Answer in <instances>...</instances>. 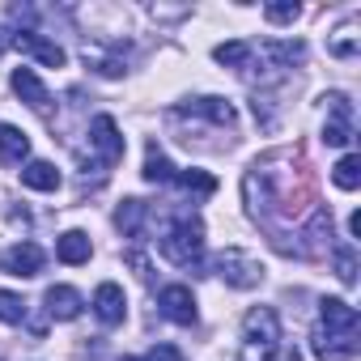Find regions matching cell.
<instances>
[{"label": "cell", "mask_w": 361, "mask_h": 361, "mask_svg": "<svg viewBox=\"0 0 361 361\" xmlns=\"http://www.w3.org/2000/svg\"><path fill=\"white\" fill-rule=\"evenodd\" d=\"M115 226L123 238H145V226H149V204L145 200H123L115 209Z\"/></svg>", "instance_id": "cell-16"}, {"label": "cell", "mask_w": 361, "mask_h": 361, "mask_svg": "<svg viewBox=\"0 0 361 361\" xmlns=\"http://www.w3.org/2000/svg\"><path fill=\"white\" fill-rule=\"evenodd\" d=\"M268 361H302V353H298L293 344H281V348H276V353H272Z\"/></svg>", "instance_id": "cell-29"}, {"label": "cell", "mask_w": 361, "mask_h": 361, "mask_svg": "<svg viewBox=\"0 0 361 361\" xmlns=\"http://www.w3.org/2000/svg\"><path fill=\"white\" fill-rule=\"evenodd\" d=\"M331 183H336L340 192H357V188H361V157H357V153H344V157L331 166Z\"/></svg>", "instance_id": "cell-22"}, {"label": "cell", "mask_w": 361, "mask_h": 361, "mask_svg": "<svg viewBox=\"0 0 361 361\" xmlns=\"http://www.w3.org/2000/svg\"><path fill=\"white\" fill-rule=\"evenodd\" d=\"M170 119H209L213 128H234L238 123V115H234V106L226 98H192L183 106H174Z\"/></svg>", "instance_id": "cell-7"}, {"label": "cell", "mask_w": 361, "mask_h": 361, "mask_svg": "<svg viewBox=\"0 0 361 361\" xmlns=\"http://www.w3.org/2000/svg\"><path fill=\"white\" fill-rule=\"evenodd\" d=\"M327 51H331L336 60H353V56L361 51V39H357V18H348L340 30H331V39H327Z\"/></svg>", "instance_id": "cell-19"}, {"label": "cell", "mask_w": 361, "mask_h": 361, "mask_svg": "<svg viewBox=\"0 0 361 361\" xmlns=\"http://www.w3.org/2000/svg\"><path fill=\"white\" fill-rule=\"evenodd\" d=\"M331 264H336V276L344 285H357V251H353V243L331 247Z\"/></svg>", "instance_id": "cell-23"}, {"label": "cell", "mask_w": 361, "mask_h": 361, "mask_svg": "<svg viewBox=\"0 0 361 361\" xmlns=\"http://www.w3.org/2000/svg\"><path fill=\"white\" fill-rule=\"evenodd\" d=\"M123 361H145V357H123Z\"/></svg>", "instance_id": "cell-32"}, {"label": "cell", "mask_w": 361, "mask_h": 361, "mask_svg": "<svg viewBox=\"0 0 361 361\" xmlns=\"http://www.w3.org/2000/svg\"><path fill=\"white\" fill-rule=\"evenodd\" d=\"M264 18L272 26H293L302 18V5H298V0H272V5H264Z\"/></svg>", "instance_id": "cell-24"}, {"label": "cell", "mask_w": 361, "mask_h": 361, "mask_svg": "<svg viewBox=\"0 0 361 361\" xmlns=\"http://www.w3.org/2000/svg\"><path fill=\"white\" fill-rule=\"evenodd\" d=\"M157 251L174 268H200V259H204V221L196 213H178L166 226V234L157 238Z\"/></svg>", "instance_id": "cell-3"}, {"label": "cell", "mask_w": 361, "mask_h": 361, "mask_svg": "<svg viewBox=\"0 0 361 361\" xmlns=\"http://www.w3.org/2000/svg\"><path fill=\"white\" fill-rule=\"evenodd\" d=\"M94 314H98V323H106V327H119V323H123L128 298H123V289H119L115 281H102V285L94 289Z\"/></svg>", "instance_id": "cell-13"}, {"label": "cell", "mask_w": 361, "mask_h": 361, "mask_svg": "<svg viewBox=\"0 0 361 361\" xmlns=\"http://www.w3.org/2000/svg\"><path fill=\"white\" fill-rule=\"evenodd\" d=\"M323 102H327V111H323V145L327 149H348L357 140V111H353L348 94L331 90Z\"/></svg>", "instance_id": "cell-6"}, {"label": "cell", "mask_w": 361, "mask_h": 361, "mask_svg": "<svg viewBox=\"0 0 361 361\" xmlns=\"http://www.w3.org/2000/svg\"><path fill=\"white\" fill-rule=\"evenodd\" d=\"M13 43L26 51V56H35L39 64H47V68H64V47L56 43V39H47V35H39V30H18L13 35Z\"/></svg>", "instance_id": "cell-12"}, {"label": "cell", "mask_w": 361, "mask_h": 361, "mask_svg": "<svg viewBox=\"0 0 361 361\" xmlns=\"http://www.w3.org/2000/svg\"><path fill=\"white\" fill-rule=\"evenodd\" d=\"M128 264L136 268V276H140V281H149V276H153V272H149V259H145V255H136V251H128Z\"/></svg>", "instance_id": "cell-28"}, {"label": "cell", "mask_w": 361, "mask_h": 361, "mask_svg": "<svg viewBox=\"0 0 361 361\" xmlns=\"http://www.w3.org/2000/svg\"><path fill=\"white\" fill-rule=\"evenodd\" d=\"M281 319L272 306H255L247 310L243 319V348H247V361H268L276 348H281Z\"/></svg>", "instance_id": "cell-4"}, {"label": "cell", "mask_w": 361, "mask_h": 361, "mask_svg": "<svg viewBox=\"0 0 361 361\" xmlns=\"http://www.w3.org/2000/svg\"><path fill=\"white\" fill-rule=\"evenodd\" d=\"M22 188H30V192H56L60 188V170L51 161H26L22 166Z\"/></svg>", "instance_id": "cell-18"}, {"label": "cell", "mask_w": 361, "mask_h": 361, "mask_svg": "<svg viewBox=\"0 0 361 361\" xmlns=\"http://www.w3.org/2000/svg\"><path fill=\"white\" fill-rule=\"evenodd\" d=\"M157 310H161L170 323H178V327H192V323L200 319L196 298H192V289H188V285H166V289L157 293Z\"/></svg>", "instance_id": "cell-10"}, {"label": "cell", "mask_w": 361, "mask_h": 361, "mask_svg": "<svg viewBox=\"0 0 361 361\" xmlns=\"http://www.w3.org/2000/svg\"><path fill=\"white\" fill-rule=\"evenodd\" d=\"M140 174H145V183H157V188H161V183H174V166H170V157H166L157 145L145 149V170H140Z\"/></svg>", "instance_id": "cell-20"}, {"label": "cell", "mask_w": 361, "mask_h": 361, "mask_svg": "<svg viewBox=\"0 0 361 361\" xmlns=\"http://www.w3.org/2000/svg\"><path fill=\"white\" fill-rule=\"evenodd\" d=\"M310 348L319 361H353L361 348V323L357 310L340 298H323L319 302V323L310 331Z\"/></svg>", "instance_id": "cell-2"}, {"label": "cell", "mask_w": 361, "mask_h": 361, "mask_svg": "<svg viewBox=\"0 0 361 361\" xmlns=\"http://www.w3.org/2000/svg\"><path fill=\"white\" fill-rule=\"evenodd\" d=\"M9 85H13V94L35 111V115H43V119H51V90L39 81V73L35 68H13V77H9Z\"/></svg>", "instance_id": "cell-9"}, {"label": "cell", "mask_w": 361, "mask_h": 361, "mask_svg": "<svg viewBox=\"0 0 361 361\" xmlns=\"http://www.w3.org/2000/svg\"><path fill=\"white\" fill-rule=\"evenodd\" d=\"M90 255H94V243H90L85 230H64V234L56 238V259H60V264L77 268V264H90Z\"/></svg>", "instance_id": "cell-15"}, {"label": "cell", "mask_w": 361, "mask_h": 361, "mask_svg": "<svg viewBox=\"0 0 361 361\" xmlns=\"http://www.w3.org/2000/svg\"><path fill=\"white\" fill-rule=\"evenodd\" d=\"M174 183L183 188L192 200H204V196H213V192H217V178H213L209 170H183V174H174Z\"/></svg>", "instance_id": "cell-21"}, {"label": "cell", "mask_w": 361, "mask_h": 361, "mask_svg": "<svg viewBox=\"0 0 361 361\" xmlns=\"http://www.w3.org/2000/svg\"><path fill=\"white\" fill-rule=\"evenodd\" d=\"M348 234H353V238H361V213H353V217H348Z\"/></svg>", "instance_id": "cell-31"}, {"label": "cell", "mask_w": 361, "mask_h": 361, "mask_svg": "<svg viewBox=\"0 0 361 361\" xmlns=\"http://www.w3.org/2000/svg\"><path fill=\"white\" fill-rule=\"evenodd\" d=\"M22 319H26V302H22V293L0 289V323H22Z\"/></svg>", "instance_id": "cell-26"}, {"label": "cell", "mask_w": 361, "mask_h": 361, "mask_svg": "<svg viewBox=\"0 0 361 361\" xmlns=\"http://www.w3.org/2000/svg\"><path fill=\"white\" fill-rule=\"evenodd\" d=\"M43 264H47V255H43V247H39V243H13L5 255H0V268H5L9 276H22V281L39 276V272H43Z\"/></svg>", "instance_id": "cell-11"}, {"label": "cell", "mask_w": 361, "mask_h": 361, "mask_svg": "<svg viewBox=\"0 0 361 361\" xmlns=\"http://www.w3.org/2000/svg\"><path fill=\"white\" fill-rule=\"evenodd\" d=\"M145 361H183V353H178L174 344H153Z\"/></svg>", "instance_id": "cell-27"}, {"label": "cell", "mask_w": 361, "mask_h": 361, "mask_svg": "<svg viewBox=\"0 0 361 361\" xmlns=\"http://www.w3.org/2000/svg\"><path fill=\"white\" fill-rule=\"evenodd\" d=\"M43 302H47V314H51L56 323H73V319L85 310V298H81L73 285H51V289L43 293Z\"/></svg>", "instance_id": "cell-14"}, {"label": "cell", "mask_w": 361, "mask_h": 361, "mask_svg": "<svg viewBox=\"0 0 361 361\" xmlns=\"http://www.w3.org/2000/svg\"><path fill=\"white\" fill-rule=\"evenodd\" d=\"M247 192V209L259 226H276V217L298 221L306 213H314V192H310V174L298 161V153H268L264 161H255L243 178Z\"/></svg>", "instance_id": "cell-1"}, {"label": "cell", "mask_w": 361, "mask_h": 361, "mask_svg": "<svg viewBox=\"0 0 361 361\" xmlns=\"http://www.w3.org/2000/svg\"><path fill=\"white\" fill-rule=\"evenodd\" d=\"M247 51H251V43H221V47L213 51V60H217V64H226V68H238V73H243Z\"/></svg>", "instance_id": "cell-25"}, {"label": "cell", "mask_w": 361, "mask_h": 361, "mask_svg": "<svg viewBox=\"0 0 361 361\" xmlns=\"http://www.w3.org/2000/svg\"><path fill=\"white\" fill-rule=\"evenodd\" d=\"M90 149L98 153V166H115L123 157V132L111 115H98L90 123Z\"/></svg>", "instance_id": "cell-8"}, {"label": "cell", "mask_w": 361, "mask_h": 361, "mask_svg": "<svg viewBox=\"0 0 361 361\" xmlns=\"http://www.w3.org/2000/svg\"><path fill=\"white\" fill-rule=\"evenodd\" d=\"M9 47H13V35H9V30H5V26H0V56H5V51H9Z\"/></svg>", "instance_id": "cell-30"}, {"label": "cell", "mask_w": 361, "mask_h": 361, "mask_svg": "<svg viewBox=\"0 0 361 361\" xmlns=\"http://www.w3.org/2000/svg\"><path fill=\"white\" fill-rule=\"evenodd\" d=\"M30 157V136L13 123H0V161L5 166H22Z\"/></svg>", "instance_id": "cell-17"}, {"label": "cell", "mask_w": 361, "mask_h": 361, "mask_svg": "<svg viewBox=\"0 0 361 361\" xmlns=\"http://www.w3.org/2000/svg\"><path fill=\"white\" fill-rule=\"evenodd\" d=\"M213 276H221L230 289H255V285H264V264H259V255H251L243 247H226L213 259Z\"/></svg>", "instance_id": "cell-5"}]
</instances>
